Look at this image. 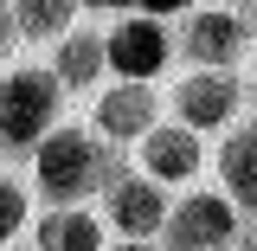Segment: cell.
Instances as JSON below:
<instances>
[{
	"label": "cell",
	"instance_id": "6da1fadb",
	"mask_svg": "<svg viewBox=\"0 0 257 251\" xmlns=\"http://www.w3.org/2000/svg\"><path fill=\"white\" fill-rule=\"evenodd\" d=\"M109 161H103V142L84 135V129H58L39 142V187L45 200H84V193L103 187Z\"/></svg>",
	"mask_w": 257,
	"mask_h": 251
},
{
	"label": "cell",
	"instance_id": "7a4b0ae2",
	"mask_svg": "<svg viewBox=\"0 0 257 251\" xmlns=\"http://www.w3.org/2000/svg\"><path fill=\"white\" fill-rule=\"evenodd\" d=\"M52 116H58V84L45 71H13L0 84V142L26 148L52 129Z\"/></svg>",
	"mask_w": 257,
	"mask_h": 251
},
{
	"label": "cell",
	"instance_id": "3957f363",
	"mask_svg": "<svg viewBox=\"0 0 257 251\" xmlns=\"http://www.w3.org/2000/svg\"><path fill=\"white\" fill-rule=\"evenodd\" d=\"M238 238V200L231 193H187L167 213V245L174 251H225Z\"/></svg>",
	"mask_w": 257,
	"mask_h": 251
},
{
	"label": "cell",
	"instance_id": "277c9868",
	"mask_svg": "<svg viewBox=\"0 0 257 251\" xmlns=\"http://www.w3.org/2000/svg\"><path fill=\"white\" fill-rule=\"evenodd\" d=\"M238 103H244V84L231 71H219V64H199L187 84L174 91V116L187 129H225L238 116Z\"/></svg>",
	"mask_w": 257,
	"mask_h": 251
},
{
	"label": "cell",
	"instance_id": "5b68a950",
	"mask_svg": "<svg viewBox=\"0 0 257 251\" xmlns=\"http://www.w3.org/2000/svg\"><path fill=\"white\" fill-rule=\"evenodd\" d=\"M244 45H251V32H244V13H231V7H206L180 32V52L193 64H219V71H231L244 58Z\"/></svg>",
	"mask_w": 257,
	"mask_h": 251
},
{
	"label": "cell",
	"instance_id": "8992f818",
	"mask_svg": "<svg viewBox=\"0 0 257 251\" xmlns=\"http://www.w3.org/2000/svg\"><path fill=\"white\" fill-rule=\"evenodd\" d=\"M155 110H161L155 84L148 77H122V84H109L96 97V129H103V142H142L155 129Z\"/></svg>",
	"mask_w": 257,
	"mask_h": 251
},
{
	"label": "cell",
	"instance_id": "52a82bcc",
	"mask_svg": "<svg viewBox=\"0 0 257 251\" xmlns=\"http://www.w3.org/2000/svg\"><path fill=\"white\" fill-rule=\"evenodd\" d=\"M142 174H155L161 187H187L199 174V129H187V123L148 129L142 135Z\"/></svg>",
	"mask_w": 257,
	"mask_h": 251
},
{
	"label": "cell",
	"instance_id": "ba28073f",
	"mask_svg": "<svg viewBox=\"0 0 257 251\" xmlns=\"http://www.w3.org/2000/svg\"><path fill=\"white\" fill-rule=\"evenodd\" d=\"M167 32L161 20H122V26H109V71H122V77H155L161 64H167Z\"/></svg>",
	"mask_w": 257,
	"mask_h": 251
},
{
	"label": "cell",
	"instance_id": "9c48e42d",
	"mask_svg": "<svg viewBox=\"0 0 257 251\" xmlns=\"http://www.w3.org/2000/svg\"><path fill=\"white\" fill-rule=\"evenodd\" d=\"M109 225L122 238H155L167 225V200H161V181L142 174V181H116L109 187Z\"/></svg>",
	"mask_w": 257,
	"mask_h": 251
},
{
	"label": "cell",
	"instance_id": "30bf717a",
	"mask_svg": "<svg viewBox=\"0 0 257 251\" xmlns=\"http://www.w3.org/2000/svg\"><path fill=\"white\" fill-rule=\"evenodd\" d=\"M219 174H225V193L244 206V213H257V123L238 129V135H225L219 148Z\"/></svg>",
	"mask_w": 257,
	"mask_h": 251
},
{
	"label": "cell",
	"instance_id": "8fae6325",
	"mask_svg": "<svg viewBox=\"0 0 257 251\" xmlns=\"http://www.w3.org/2000/svg\"><path fill=\"white\" fill-rule=\"evenodd\" d=\"M103 64H109V32H64L58 39V84L84 91V84H96Z\"/></svg>",
	"mask_w": 257,
	"mask_h": 251
},
{
	"label": "cell",
	"instance_id": "7c38bea8",
	"mask_svg": "<svg viewBox=\"0 0 257 251\" xmlns=\"http://www.w3.org/2000/svg\"><path fill=\"white\" fill-rule=\"evenodd\" d=\"M39 245L45 251H103V219H90V213H45Z\"/></svg>",
	"mask_w": 257,
	"mask_h": 251
},
{
	"label": "cell",
	"instance_id": "4fadbf2b",
	"mask_svg": "<svg viewBox=\"0 0 257 251\" xmlns=\"http://www.w3.org/2000/svg\"><path fill=\"white\" fill-rule=\"evenodd\" d=\"M77 7L84 0H20L13 13H20V32H32V39H64L71 20H77Z\"/></svg>",
	"mask_w": 257,
	"mask_h": 251
},
{
	"label": "cell",
	"instance_id": "5bb4252c",
	"mask_svg": "<svg viewBox=\"0 0 257 251\" xmlns=\"http://www.w3.org/2000/svg\"><path fill=\"white\" fill-rule=\"evenodd\" d=\"M20 225H26V193L13 187V181H0V245H7Z\"/></svg>",
	"mask_w": 257,
	"mask_h": 251
},
{
	"label": "cell",
	"instance_id": "9a60e30c",
	"mask_svg": "<svg viewBox=\"0 0 257 251\" xmlns=\"http://www.w3.org/2000/svg\"><path fill=\"white\" fill-rule=\"evenodd\" d=\"M135 7H142V13H193V7H199V0H135Z\"/></svg>",
	"mask_w": 257,
	"mask_h": 251
},
{
	"label": "cell",
	"instance_id": "2e32d148",
	"mask_svg": "<svg viewBox=\"0 0 257 251\" xmlns=\"http://www.w3.org/2000/svg\"><path fill=\"white\" fill-rule=\"evenodd\" d=\"M13 20H20V13H7V7H0V52L13 45Z\"/></svg>",
	"mask_w": 257,
	"mask_h": 251
},
{
	"label": "cell",
	"instance_id": "e0dca14e",
	"mask_svg": "<svg viewBox=\"0 0 257 251\" xmlns=\"http://www.w3.org/2000/svg\"><path fill=\"white\" fill-rule=\"evenodd\" d=\"M244 32L257 39V0H244Z\"/></svg>",
	"mask_w": 257,
	"mask_h": 251
},
{
	"label": "cell",
	"instance_id": "ac0fdd59",
	"mask_svg": "<svg viewBox=\"0 0 257 251\" xmlns=\"http://www.w3.org/2000/svg\"><path fill=\"white\" fill-rule=\"evenodd\" d=\"M109 251H155L148 238H122V245H109Z\"/></svg>",
	"mask_w": 257,
	"mask_h": 251
},
{
	"label": "cell",
	"instance_id": "d6986e66",
	"mask_svg": "<svg viewBox=\"0 0 257 251\" xmlns=\"http://www.w3.org/2000/svg\"><path fill=\"white\" fill-rule=\"evenodd\" d=\"M84 7H135V0H84Z\"/></svg>",
	"mask_w": 257,
	"mask_h": 251
},
{
	"label": "cell",
	"instance_id": "ffe728a7",
	"mask_svg": "<svg viewBox=\"0 0 257 251\" xmlns=\"http://www.w3.org/2000/svg\"><path fill=\"white\" fill-rule=\"evenodd\" d=\"M219 7H244V0H219Z\"/></svg>",
	"mask_w": 257,
	"mask_h": 251
}]
</instances>
